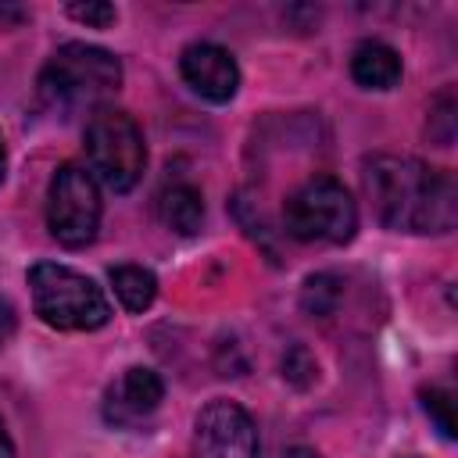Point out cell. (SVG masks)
Listing matches in <instances>:
<instances>
[{
  "mask_svg": "<svg viewBox=\"0 0 458 458\" xmlns=\"http://www.w3.org/2000/svg\"><path fill=\"white\" fill-rule=\"evenodd\" d=\"M361 182L386 229L451 233L458 222V186L447 168H433L419 157L376 154L361 165Z\"/></svg>",
  "mask_w": 458,
  "mask_h": 458,
  "instance_id": "1",
  "label": "cell"
},
{
  "mask_svg": "<svg viewBox=\"0 0 458 458\" xmlns=\"http://www.w3.org/2000/svg\"><path fill=\"white\" fill-rule=\"evenodd\" d=\"M29 290H32V308L36 315L50 326V329H64V333H93L100 326H107L111 318V304L104 297V290L57 261H36L29 268Z\"/></svg>",
  "mask_w": 458,
  "mask_h": 458,
  "instance_id": "2",
  "label": "cell"
},
{
  "mask_svg": "<svg viewBox=\"0 0 458 458\" xmlns=\"http://www.w3.org/2000/svg\"><path fill=\"white\" fill-rule=\"evenodd\" d=\"M118 82H122V64L111 50L93 43H64L50 54L36 86L50 107L75 111L100 104L107 93L118 89Z\"/></svg>",
  "mask_w": 458,
  "mask_h": 458,
  "instance_id": "3",
  "label": "cell"
},
{
  "mask_svg": "<svg viewBox=\"0 0 458 458\" xmlns=\"http://www.w3.org/2000/svg\"><path fill=\"white\" fill-rule=\"evenodd\" d=\"M283 225L301 243H347L358 229V204L333 175L301 182L283 204Z\"/></svg>",
  "mask_w": 458,
  "mask_h": 458,
  "instance_id": "4",
  "label": "cell"
},
{
  "mask_svg": "<svg viewBox=\"0 0 458 458\" xmlns=\"http://www.w3.org/2000/svg\"><path fill=\"white\" fill-rule=\"evenodd\" d=\"M86 157L93 179H100L111 193H129L147 168L140 125L125 111L97 107L86 125Z\"/></svg>",
  "mask_w": 458,
  "mask_h": 458,
  "instance_id": "5",
  "label": "cell"
},
{
  "mask_svg": "<svg viewBox=\"0 0 458 458\" xmlns=\"http://www.w3.org/2000/svg\"><path fill=\"white\" fill-rule=\"evenodd\" d=\"M100 225V190L93 172L75 161H64L47 190V229L61 247H86L93 243Z\"/></svg>",
  "mask_w": 458,
  "mask_h": 458,
  "instance_id": "6",
  "label": "cell"
},
{
  "mask_svg": "<svg viewBox=\"0 0 458 458\" xmlns=\"http://www.w3.org/2000/svg\"><path fill=\"white\" fill-rule=\"evenodd\" d=\"M258 426L243 404L215 397L197 411L193 458H258Z\"/></svg>",
  "mask_w": 458,
  "mask_h": 458,
  "instance_id": "7",
  "label": "cell"
},
{
  "mask_svg": "<svg viewBox=\"0 0 458 458\" xmlns=\"http://www.w3.org/2000/svg\"><path fill=\"white\" fill-rule=\"evenodd\" d=\"M179 72L186 86L211 104H229L240 89L236 57L218 43H190L179 57Z\"/></svg>",
  "mask_w": 458,
  "mask_h": 458,
  "instance_id": "8",
  "label": "cell"
},
{
  "mask_svg": "<svg viewBox=\"0 0 458 458\" xmlns=\"http://www.w3.org/2000/svg\"><path fill=\"white\" fill-rule=\"evenodd\" d=\"M165 397V383L154 369H143V365H132L125 369L111 386H107V397H104V415L107 422L114 426H132L140 419H147Z\"/></svg>",
  "mask_w": 458,
  "mask_h": 458,
  "instance_id": "9",
  "label": "cell"
},
{
  "mask_svg": "<svg viewBox=\"0 0 458 458\" xmlns=\"http://www.w3.org/2000/svg\"><path fill=\"white\" fill-rule=\"evenodd\" d=\"M351 79L365 89H394L401 82V57L379 39H361L351 54Z\"/></svg>",
  "mask_w": 458,
  "mask_h": 458,
  "instance_id": "10",
  "label": "cell"
},
{
  "mask_svg": "<svg viewBox=\"0 0 458 458\" xmlns=\"http://www.w3.org/2000/svg\"><path fill=\"white\" fill-rule=\"evenodd\" d=\"M157 218L179 236L200 233V225H204V197H200V190L190 186V182L165 186L157 193Z\"/></svg>",
  "mask_w": 458,
  "mask_h": 458,
  "instance_id": "11",
  "label": "cell"
},
{
  "mask_svg": "<svg viewBox=\"0 0 458 458\" xmlns=\"http://www.w3.org/2000/svg\"><path fill=\"white\" fill-rule=\"evenodd\" d=\"M111 286H114V297L125 311H147L157 297V276L143 265H118L107 272Z\"/></svg>",
  "mask_w": 458,
  "mask_h": 458,
  "instance_id": "12",
  "label": "cell"
},
{
  "mask_svg": "<svg viewBox=\"0 0 458 458\" xmlns=\"http://www.w3.org/2000/svg\"><path fill=\"white\" fill-rule=\"evenodd\" d=\"M344 297V283L333 276V272H318V276H308L304 279V290H301V308L315 318H326L336 311Z\"/></svg>",
  "mask_w": 458,
  "mask_h": 458,
  "instance_id": "13",
  "label": "cell"
},
{
  "mask_svg": "<svg viewBox=\"0 0 458 458\" xmlns=\"http://www.w3.org/2000/svg\"><path fill=\"white\" fill-rule=\"evenodd\" d=\"M454 125H458V118H454V93L451 89H444L437 100H433V107H429V140L437 143V147H451V140H454Z\"/></svg>",
  "mask_w": 458,
  "mask_h": 458,
  "instance_id": "14",
  "label": "cell"
},
{
  "mask_svg": "<svg viewBox=\"0 0 458 458\" xmlns=\"http://www.w3.org/2000/svg\"><path fill=\"white\" fill-rule=\"evenodd\" d=\"M419 397H422V408H426V415L433 419L437 433H440L444 440H454V401H451V394L440 390V386H429V390H422Z\"/></svg>",
  "mask_w": 458,
  "mask_h": 458,
  "instance_id": "15",
  "label": "cell"
},
{
  "mask_svg": "<svg viewBox=\"0 0 458 458\" xmlns=\"http://www.w3.org/2000/svg\"><path fill=\"white\" fill-rule=\"evenodd\" d=\"M283 379H290L293 386H311L315 383V358L308 354V347L293 344L286 354H283Z\"/></svg>",
  "mask_w": 458,
  "mask_h": 458,
  "instance_id": "16",
  "label": "cell"
},
{
  "mask_svg": "<svg viewBox=\"0 0 458 458\" xmlns=\"http://www.w3.org/2000/svg\"><path fill=\"white\" fill-rule=\"evenodd\" d=\"M64 11H68L75 21L89 25V29H107V25H114V18H118L114 4H104V0H89V4H68Z\"/></svg>",
  "mask_w": 458,
  "mask_h": 458,
  "instance_id": "17",
  "label": "cell"
},
{
  "mask_svg": "<svg viewBox=\"0 0 458 458\" xmlns=\"http://www.w3.org/2000/svg\"><path fill=\"white\" fill-rule=\"evenodd\" d=\"M14 329H18V315H14V308L0 297V351H4V344L14 336Z\"/></svg>",
  "mask_w": 458,
  "mask_h": 458,
  "instance_id": "18",
  "label": "cell"
},
{
  "mask_svg": "<svg viewBox=\"0 0 458 458\" xmlns=\"http://www.w3.org/2000/svg\"><path fill=\"white\" fill-rule=\"evenodd\" d=\"M0 458H14V440H11L7 426H4V419H0Z\"/></svg>",
  "mask_w": 458,
  "mask_h": 458,
  "instance_id": "19",
  "label": "cell"
},
{
  "mask_svg": "<svg viewBox=\"0 0 458 458\" xmlns=\"http://www.w3.org/2000/svg\"><path fill=\"white\" fill-rule=\"evenodd\" d=\"M286 458H318V451H315V447L297 444V447H290V451H286Z\"/></svg>",
  "mask_w": 458,
  "mask_h": 458,
  "instance_id": "20",
  "label": "cell"
},
{
  "mask_svg": "<svg viewBox=\"0 0 458 458\" xmlns=\"http://www.w3.org/2000/svg\"><path fill=\"white\" fill-rule=\"evenodd\" d=\"M4 172H7V147H4V136H0V182H4Z\"/></svg>",
  "mask_w": 458,
  "mask_h": 458,
  "instance_id": "21",
  "label": "cell"
}]
</instances>
